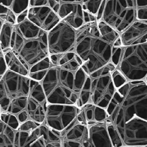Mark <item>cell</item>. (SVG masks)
Masks as SVG:
<instances>
[{
  "instance_id": "cell-19",
  "label": "cell",
  "mask_w": 147,
  "mask_h": 147,
  "mask_svg": "<svg viewBox=\"0 0 147 147\" xmlns=\"http://www.w3.org/2000/svg\"><path fill=\"white\" fill-rule=\"evenodd\" d=\"M3 53L7 69L17 74L28 76L29 68L28 66L15 51L10 49Z\"/></svg>"
},
{
  "instance_id": "cell-13",
  "label": "cell",
  "mask_w": 147,
  "mask_h": 147,
  "mask_svg": "<svg viewBox=\"0 0 147 147\" xmlns=\"http://www.w3.org/2000/svg\"><path fill=\"white\" fill-rule=\"evenodd\" d=\"M48 102L40 82L32 79L26 111L29 119L42 123L45 119Z\"/></svg>"
},
{
  "instance_id": "cell-6",
  "label": "cell",
  "mask_w": 147,
  "mask_h": 147,
  "mask_svg": "<svg viewBox=\"0 0 147 147\" xmlns=\"http://www.w3.org/2000/svg\"><path fill=\"white\" fill-rule=\"evenodd\" d=\"M117 68L128 81L147 80V42L122 47Z\"/></svg>"
},
{
  "instance_id": "cell-18",
  "label": "cell",
  "mask_w": 147,
  "mask_h": 147,
  "mask_svg": "<svg viewBox=\"0 0 147 147\" xmlns=\"http://www.w3.org/2000/svg\"><path fill=\"white\" fill-rule=\"evenodd\" d=\"M109 118L106 109L88 102L80 108L77 121L85 125H91Z\"/></svg>"
},
{
  "instance_id": "cell-36",
  "label": "cell",
  "mask_w": 147,
  "mask_h": 147,
  "mask_svg": "<svg viewBox=\"0 0 147 147\" xmlns=\"http://www.w3.org/2000/svg\"><path fill=\"white\" fill-rule=\"evenodd\" d=\"M28 9L25 10L24 11L22 12V13H20L17 16L16 24H19V23L23 22L27 18V14H28Z\"/></svg>"
},
{
  "instance_id": "cell-5",
  "label": "cell",
  "mask_w": 147,
  "mask_h": 147,
  "mask_svg": "<svg viewBox=\"0 0 147 147\" xmlns=\"http://www.w3.org/2000/svg\"><path fill=\"white\" fill-rule=\"evenodd\" d=\"M32 79L7 69L0 80V109L16 117L26 111Z\"/></svg>"
},
{
  "instance_id": "cell-10",
  "label": "cell",
  "mask_w": 147,
  "mask_h": 147,
  "mask_svg": "<svg viewBox=\"0 0 147 147\" xmlns=\"http://www.w3.org/2000/svg\"><path fill=\"white\" fill-rule=\"evenodd\" d=\"M80 111L76 105L48 103L43 123L52 129L61 132L76 118Z\"/></svg>"
},
{
  "instance_id": "cell-29",
  "label": "cell",
  "mask_w": 147,
  "mask_h": 147,
  "mask_svg": "<svg viewBox=\"0 0 147 147\" xmlns=\"http://www.w3.org/2000/svg\"><path fill=\"white\" fill-rule=\"evenodd\" d=\"M113 81L117 89L128 81L118 69L116 68L111 73Z\"/></svg>"
},
{
  "instance_id": "cell-31",
  "label": "cell",
  "mask_w": 147,
  "mask_h": 147,
  "mask_svg": "<svg viewBox=\"0 0 147 147\" xmlns=\"http://www.w3.org/2000/svg\"><path fill=\"white\" fill-rule=\"evenodd\" d=\"M122 47H113L112 55L111 62L117 67L122 51Z\"/></svg>"
},
{
  "instance_id": "cell-38",
  "label": "cell",
  "mask_w": 147,
  "mask_h": 147,
  "mask_svg": "<svg viewBox=\"0 0 147 147\" xmlns=\"http://www.w3.org/2000/svg\"><path fill=\"white\" fill-rule=\"evenodd\" d=\"M13 0H0V4L11 9Z\"/></svg>"
},
{
  "instance_id": "cell-16",
  "label": "cell",
  "mask_w": 147,
  "mask_h": 147,
  "mask_svg": "<svg viewBox=\"0 0 147 147\" xmlns=\"http://www.w3.org/2000/svg\"><path fill=\"white\" fill-rule=\"evenodd\" d=\"M88 138L82 147H113L105 120L88 125Z\"/></svg>"
},
{
  "instance_id": "cell-23",
  "label": "cell",
  "mask_w": 147,
  "mask_h": 147,
  "mask_svg": "<svg viewBox=\"0 0 147 147\" xmlns=\"http://www.w3.org/2000/svg\"><path fill=\"white\" fill-rule=\"evenodd\" d=\"M14 25L5 22L0 31V44L3 53L11 49V41Z\"/></svg>"
},
{
  "instance_id": "cell-40",
  "label": "cell",
  "mask_w": 147,
  "mask_h": 147,
  "mask_svg": "<svg viewBox=\"0 0 147 147\" xmlns=\"http://www.w3.org/2000/svg\"><path fill=\"white\" fill-rule=\"evenodd\" d=\"M4 21L2 20V19L0 18V31L1 30V28H2V25H3V24H4Z\"/></svg>"
},
{
  "instance_id": "cell-20",
  "label": "cell",
  "mask_w": 147,
  "mask_h": 147,
  "mask_svg": "<svg viewBox=\"0 0 147 147\" xmlns=\"http://www.w3.org/2000/svg\"><path fill=\"white\" fill-rule=\"evenodd\" d=\"M83 11L81 5L76 3L73 10L62 20L76 30L86 24L84 21Z\"/></svg>"
},
{
  "instance_id": "cell-27",
  "label": "cell",
  "mask_w": 147,
  "mask_h": 147,
  "mask_svg": "<svg viewBox=\"0 0 147 147\" xmlns=\"http://www.w3.org/2000/svg\"><path fill=\"white\" fill-rule=\"evenodd\" d=\"M0 118L4 123L15 130L18 129L20 124L16 116L1 110L0 111Z\"/></svg>"
},
{
  "instance_id": "cell-28",
  "label": "cell",
  "mask_w": 147,
  "mask_h": 147,
  "mask_svg": "<svg viewBox=\"0 0 147 147\" xmlns=\"http://www.w3.org/2000/svg\"><path fill=\"white\" fill-rule=\"evenodd\" d=\"M30 0H13L11 9L18 16L29 7Z\"/></svg>"
},
{
  "instance_id": "cell-15",
  "label": "cell",
  "mask_w": 147,
  "mask_h": 147,
  "mask_svg": "<svg viewBox=\"0 0 147 147\" xmlns=\"http://www.w3.org/2000/svg\"><path fill=\"white\" fill-rule=\"evenodd\" d=\"M62 147H82L88 138V126L77 121L76 118L61 132Z\"/></svg>"
},
{
  "instance_id": "cell-32",
  "label": "cell",
  "mask_w": 147,
  "mask_h": 147,
  "mask_svg": "<svg viewBox=\"0 0 147 147\" xmlns=\"http://www.w3.org/2000/svg\"><path fill=\"white\" fill-rule=\"evenodd\" d=\"M7 70V68L5 61L4 53L1 51H0V80H1Z\"/></svg>"
},
{
  "instance_id": "cell-41",
  "label": "cell",
  "mask_w": 147,
  "mask_h": 147,
  "mask_svg": "<svg viewBox=\"0 0 147 147\" xmlns=\"http://www.w3.org/2000/svg\"><path fill=\"white\" fill-rule=\"evenodd\" d=\"M2 49H1V44H0V51H1Z\"/></svg>"
},
{
  "instance_id": "cell-21",
  "label": "cell",
  "mask_w": 147,
  "mask_h": 147,
  "mask_svg": "<svg viewBox=\"0 0 147 147\" xmlns=\"http://www.w3.org/2000/svg\"><path fill=\"white\" fill-rule=\"evenodd\" d=\"M16 131L0 118V147H14Z\"/></svg>"
},
{
  "instance_id": "cell-24",
  "label": "cell",
  "mask_w": 147,
  "mask_h": 147,
  "mask_svg": "<svg viewBox=\"0 0 147 147\" xmlns=\"http://www.w3.org/2000/svg\"><path fill=\"white\" fill-rule=\"evenodd\" d=\"M60 3H75L82 5L83 10L96 16L103 0H60Z\"/></svg>"
},
{
  "instance_id": "cell-37",
  "label": "cell",
  "mask_w": 147,
  "mask_h": 147,
  "mask_svg": "<svg viewBox=\"0 0 147 147\" xmlns=\"http://www.w3.org/2000/svg\"><path fill=\"white\" fill-rule=\"evenodd\" d=\"M136 8L147 7V0H134Z\"/></svg>"
},
{
  "instance_id": "cell-35",
  "label": "cell",
  "mask_w": 147,
  "mask_h": 147,
  "mask_svg": "<svg viewBox=\"0 0 147 147\" xmlns=\"http://www.w3.org/2000/svg\"><path fill=\"white\" fill-rule=\"evenodd\" d=\"M106 2V0H103V1L101 2V4H100V6L99 7L98 12H97V14L96 15V21L97 22L101 20L102 14H103L104 9H105Z\"/></svg>"
},
{
  "instance_id": "cell-12",
  "label": "cell",
  "mask_w": 147,
  "mask_h": 147,
  "mask_svg": "<svg viewBox=\"0 0 147 147\" xmlns=\"http://www.w3.org/2000/svg\"><path fill=\"white\" fill-rule=\"evenodd\" d=\"M23 147H62L60 132L52 129L42 123L31 132L24 133Z\"/></svg>"
},
{
  "instance_id": "cell-2",
  "label": "cell",
  "mask_w": 147,
  "mask_h": 147,
  "mask_svg": "<svg viewBox=\"0 0 147 147\" xmlns=\"http://www.w3.org/2000/svg\"><path fill=\"white\" fill-rule=\"evenodd\" d=\"M106 110L115 127L135 116L147 120V80L127 81L117 89Z\"/></svg>"
},
{
  "instance_id": "cell-11",
  "label": "cell",
  "mask_w": 147,
  "mask_h": 147,
  "mask_svg": "<svg viewBox=\"0 0 147 147\" xmlns=\"http://www.w3.org/2000/svg\"><path fill=\"white\" fill-rule=\"evenodd\" d=\"M115 128L124 147H147V120L135 116Z\"/></svg>"
},
{
  "instance_id": "cell-9",
  "label": "cell",
  "mask_w": 147,
  "mask_h": 147,
  "mask_svg": "<svg viewBox=\"0 0 147 147\" xmlns=\"http://www.w3.org/2000/svg\"><path fill=\"white\" fill-rule=\"evenodd\" d=\"M76 30L63 20L48 32L49 55L74 51Z\"/></svg>"
},
{
  "instance_id": "cell-3",
  "label": "cell",
  "mask_w": 147,
  "mask_h": 147,
  "mask_svg": "<svg viewBox=\"0 0 147 147\" xmlns=\"http://www.w3.org/2000/svg\"><path fill=\"white\" fill-rule=\"evenodd\" d=\"M88 75L81 67L73 71L51 64L39 82L49 104L77 105Z\"/></svg>"
},
{
  "instance_id": "cell-39",
  "label": "cell",
  "mask_w": 147,
  "mask_h": 147,
  "mask_svg": "<svg viewBox=\"0 0 147 147\" xmlns=\"http://www.w3.org/2000/svg\"><path fill=\"white\" fill-rule=\"evenodd\" d=\"M113 46L116 47H122V41H121L120 36L118 38L114 41L113 44Z\"/></svg>"
},
{
  "instance_id": "cell-8",
  "label": "cell",
  "mask_w": 147,
  "mask_h": 147,
  "mask_svg": "<svg viewBox=\"0 0 147 147\" xmlns=\"http://www.w3.org/2000/svg\"><path fill=\"white\" fill-rule=\"evenodd\" d=\"M136 18L134 0H106L101 20L122 32Z\"/></svg>"
},
{
  "instance_id": "cell-7",
  "label": "cell",
  "mask_w": 147,
  "mask_h": 147,
  "mask_svg": "<svg viewBox=\"0 0 147 147\" xmlns=\"http://www.w3.org/2000/svg\"><path fill=\"white\" fill-rule=\"evenodd\" d=\"M117 67L111 62L89 75L90 78L89 102L106 109L117 88L111 73Z\"/></svg>"
},
{
  "instance_id": "cell-25",
  "label": "cell",
  "mask_w": 147,
  "mask_h": 147,
  "mask_svg": "<svg viewBox=\"0 0 147 147\" xmlns=\"http://www.w3.org/2000/svg\"><path fill=\"white\" fill-rule=\"evenodd\" d=\"M106 121L107 123L108 134L113 147H124L121 138L117 129L112 123L111 119L108 118L106 119Z\"/></svg>"
},
{
  "instance_id": "cell-30",
  "label": "cell",
  "mask_w": 147,
  "mask_h": 147,
  "mask_svg": "<svg viewBox=\"0 0 147 147\" xmlns=\"http://www.w3.org/2000/svg\"><path fill=\"white\" fill-rule=\"evenodd\" d=\"M41 124V123H40L29 119L20 123L17 130L20 131L30 132L37 128Z\"/></svg>"
},
{
  "instance_id": "cell-4",
  "label": "cell",
  "mask_w": 147,
  "mask_h": 147,
  "mask_svg": "<svg viewBox=\"0 0 147 147\" xmlns=\"http://www.w3.org/2000/svg\"><path fill=\"white\" fill-rule=\"evenodd\" d=\"M11 49L23 59L30 70L32 66L49 56L48 32L26 18L14 25Z\"/></svg>"
},
{
  "instance_id": "cell-17",
  "label": "cell",
  "mask_w": 147,
  "mask_h": 147,
  "mask_svg": "<svg viewBox=\"0 0 147 147\" xmlns=\"http://www.w3.org/2000/svg\"><path fill=\"white\" fill-rule=\"evenodd\" d=\"M122 47L147 42V22L134 21L121 33Z\"/></svg>"
},
{
  "instance_id": "cell-33",
  "label": "cell",
  "mask_w": 147,
  "mask_h": 147,
  "mask_svg": "<svg viewBox=\"0 0 147 147\" xmlns=\"http://www.w3.org/2000/svg\"><path fill=\"white\" fill-rule=\"evenodd\" d=\"M11 9L0 4V18L5 22Z\"/></svg>"
},
{
  "instance_id": "cell-22",
  "label": "cell",
  "mask_w": 147,
  "mask_h": 147,
  "mask_svg": "<svg viewBox=\"0 0 147 147\" xmlns=\"http://www.w3.org/2000/svg\"><path fill=\"white\" fill-rule=\"evenodd\" d=\"M51 65L49 56L32 66L30 69L28 76L32 80L40 82Z\"/></svg>"
},
{
  "instance_id": "cell-34",
  "label": "cell",
  "mask_w": 147,
  "mask_h": 147,
  "mask_svg": "<svg viewBox=\"0 0 147 147\" xmlns=\"http://www.w3.org/2000/svg\"><path fill=\"white\" fill-rule=\"evenodd\" d=\"M48 5V0H30L29 7L42 6Z\"/></svg>"
},
{
  "instance_id": "cell-26",
  "label": "cell",
  "mask_w": 147,
  "mask_h": 147,
  "mask_svg": "<svg viewBox=\"0 0 147 147\" xmlns=\"http://www.w3.org/2000/svg\"><path fill=\"white\" fill-rule=\"evenodd\" d=\"M90 76L89 75H88L84 86L80 93L77 101V106L79 108H80L85 104L89 102L90 97Z\"/></svg>"
},
{
  "instance_id": "cell-1",
  "label": "cell",
  "mask_w": 147,
  "mask_h": 147,
  "mask_svg": "<svg viewBox=\"0 0 147 147\" xmlns=\"http://www.w3.org/2000/svg\"><path fill=\"white\" fill-rule=\"evenodd\" d=\"M119 32L100 20L85 24L76 30L74 51L82 60L87 74L111 62L113 44Z\"/></svg>"
},
{
  "instance_id": "cell-14",
  "label": "cell",
  "mask_w": 147,
  "mask_h": 147,
  "mask_svg": "<svg viewBox=\"0 0 147 147\" xmlns=\"http://www.w3.org/2000/svg\"><path fill=\"white\" fill-rule=\"evenodd\" d=\"M27 18L36 26L47 32L61 20L48 5L29 7Z\"/></svg>"
}]
</instances>
